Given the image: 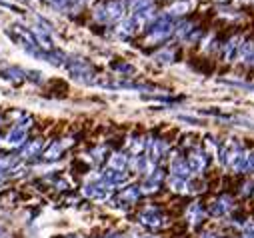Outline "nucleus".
<instances>
[{"mask_svg": "<svg viewBox=\"0 0 254 238\" xmlns=\"http://www.w3.org/2000/svg\"><path fill=\"white\" fill-rule=\"evenodd\" d=\"M126 14V2L122 0H112V2L100 4L94 8V20L106 24V22H114V20H122Z\"/></svg>", "mask_w": 254, "mask_h": 238, "instance_id": "nucleus-1", "label": "nucleus"}, {"mask_svg": "<svg viewBox=\"0 0 254 238\" xmlns=\"http://www.w3.org/2000/svg\"><path fill=\"white\" fill-rule=\"evenodd\" d=\"M172 32H174V24L166 16H160V18H156L150 24V32H148V38L146 40H148V44L150 42H160V40L168 38Z\"/></svg>", "mask_w": 254, "mask_h": 238, "instance_id": "nucleus-2", "label": "nucleus"}, {"mask_svg": "<svg viewBox=\"0 0 254 238\" xmlns=\"http://www.w3.org/2000/svg\"><path fill=\"white\" fill-rule=\"evenodd\" d=\"M66 66H68V72H70L72 78H76L80 82H86V84L92 82V70L84 60H80V58H70Z\"/></svg>", "mask_w": 254, "mask_h": 238, "instance_id": "nucleus-3", "label": "nucleus"}, {"mask_svg": "<svg viewBox=\"0 0 254 238\" xmlns=\"http://www.w3.org/2000/svg\"><path fill=\"white\" fill-rule=\"evenodd\" d=\"M240 152H242L240 144H238V142H234V140H228V142L220 148V154H218V156H220V162H222L224 166H228V168H230V164L234 162V158H236Z\"/></svg>", "mask_w": 254, "mask_h": 238, "instance_id": "nucleus-4", "label": "nucleus"}, {"mask_svg": "<svg viewBox=\"0 0 254 238\" xmlns=\"http://www.w3.org/2000/svg\"><path fill=\"white\" fill-rule=\"evenodd\" d=\"M138 222L142 226H146V228H158L162 224V214L156 208H146V210H142L138 214Z\"/></svg>", "mask_w": 254, "mask_h": 238, "instance_id": "nucleus-5", "label": "nucleus"}, {"mask_svg": "<svg viewBox=\"0 0 254 238\" xmlns=\"http://www.w3.org/2000/svg\"><path fill=\"white\" fill-rule=\"evenodd\" d=\"M84 194L88 198H94V200H106L110 198L112 194V186H108L106 182H100V184H88L84 188Z\"/></svg>", "mask_w": 254, "mask_h": 238, "instance_id": "nucleus-6", "label": "nucleus"}, {"mask_svg": "<svg viewBox=\"0 0 254 238\" xmlns=\"http://www.w3.org/2000/svg\"><path fill=\"white\" fill-rule=\"evenodd\" d=\"M206 154L202 152V150H194L192 154L188 156V160H186V164H188V168H190V172L192 174H200L204 168H206Z\"/></svg>", "mask_w": 254, "mask_h": 238, "instance_id": "nucleus-7", "label": "nucleus"}, {"mask_svg": "<svg viewBox=\"0 0 254 238\" xmlns=\"http://www.w3.org/2000/svg\"><path fill=\"white\" fill-rule=\"evenodd\" d=\"M232 198L230 196H220L218 200H214L212 204H210V214L212 216H216V218H222V216H226L230 210H232Z\"/></svg>", "mask_w": 254, "mask_h": 238, "instance_id": "nucleus-8", "label": "nucleus"}, {"mask_svg": "<svg viewBox=\"0 0 254 238\" xmlns=\"http://www.w3.org/2000/svg\"><path fill=\"white\" fill-rule=\"evenodd\" d=\"M164 150H166V144L160 142V140H148L146 142V158L150 164L158 162L162 156H164Z\"/></svg>", "mask_w": 254, "mask_h": 238, "instance_id": "nucleus-9", "label": "nucleus"}, {"mask_svg": "<svg viewBox=\"0 0 254 238\" xmlns=\"http://www.w3.org/2000/svg\"><path fill=\"white\" fill-rule=\"evenodd\" d=\"M162 178H164L162 170H150L148 176L144 178V182L140 184V190H144V192H154V190H158Z\"/></svg>", "mask_w": 254, "mask_h": 238, "instance_id": "nucleus-10", "label": "nucleus"}, {"mask_svg": "<svg viewBox=\"0 0 254 238\" xmlns=\"http://www.w3.org/2000/svg\"><path fill=\"white\" fill-rule=\"evenodd\" d=\"M238 54H240V38L234 36V38H230V40L224 44V48H222V60H224V62H232Z\"/></svg>", "mask_w": 254, "mask_h": 238, "instance_id": "nucleus-11", "label": "nucleus"}, {"mask_svg": "<svg viewBox=\"0 0 254 238\" xmlns=\"http://www.w3.org/2000/svg\"><path fill=\"white\" fill-rule=\"evenodd\" d=\"M170 172L174 178H182V180H188V176L192 174L186 164V158H174L172 164H170Z\"/></svg>", "mask_w": 254, "mask_h": 238, "instance_id": "nucleus-12", "label": "nucleus"}, {"mask_svg": "<svg viewBox=\"0 0 254 238\" xmlns=\"http://www.w3.org/2000/svg\"><path fill=\"white\" fill-rule=\"evenodd\" d=\"M140 26H142V24H140L134 16H130V18H124V20L118 24V32L124 34V36H130V34H134Z\"/></svg>", "mask_w": 254, "mask_h": 238, "instance_id": "nucleus-13", "label": "nucleus"}, {"mask_svg": "<svg viewBox=\"0 0 254 238\" xmlns=\"http://www.w3.org/2000/svg\"><path fill=\"white\" fill-rule=\"evenodd\" d=\"M140 186H128L124 188L122 194H120V204H134L138 198H140Z\"/></svg>", "mask_w": 254, "mask_h": 238, "instance_id": "nucleus-14", "label": "nucleus"}, {"mask_svg": "<svg viewBox=\"0 0 254 238\" xmlns=\"http://www.w3.org/2000/svg\"><path fill=\"white\" fill-rule=\"evenodd\" d=\"M186 218L190 220V224H198L204 220V208L200 204H190V208L186 210Z\"/></svg>", "mask_w": 254, "mask_h": 238, "instance_id": "nucleus-15", "label": "nucleus"}, {"mask_svg": "<svg viewBox=\"0 0 254 238\" xmlns=\"http://www.w3.org/2000/svg\"><path fill=\"white\" fill-rule=\"evenodd\" d=\"M24 138H26L24 128L16 126V128H12V130L8 132V136H6V144H8V146H20V144L24 142Z\"/></svg>", "mask_w": 254, "mask_h": 238, "instance_id": "nucleus-16", "label": "nucleus"}, {"mask_svg": "<svg viewBox=\"0 0 254 238\" xmlns=\"http://www.w3.org/2000/svg\"><path fill=\"white\" fill-rule=\"evenodd\" d=\"M168 184H170V188H172L174 192H180V194H186V192H190V188H192V184H190L188 180H182V178H174V176H170Z\"/></svg>", "mask_w": 254, "mask_h": 238, "instance_id": "nucleus-17", "label": "nucleus"}, {"mask_svg": "<svg viewBox=\"0 0 254 238\" xmlns=\"http://www.w3.org/2000/svg\"><path fill=\"white\" fill-rule=\"evenodd\" d=\"M240 58L246 66H254V42H246L240 48Z\"/></svg>", "mask_w": 254, "mask_h": 238, "instance_id": "nucleus-18", "label": "nucleus"}, {"mask_svg": "<svg viewBox=\"0 0 254 238\" xmlns=\"http://www.w3.org/2000/svg\"><path fill=\"white\" fill-rule=\"evenodd\" d=\"M126 166H128V156H126V154L116 152V154H112V156H110V168H112V170L124 172V168H126Z\"/></svg>", "mask_w": 254, "mask_h": 238, "instance_id": "nucleus-19", "label": "nucleus"}, {"mask_svg": "<svg viewBox=\"0 0 254 238\" xmlns=\"http://www.w3.org/2000/svg\"><path fill=\"white\" fill-rule=\"evenodd\" d=\"M128 146H130V152H132L134 156H138V154H142V152L146 150V140H144V138H130Z\"/></svg>", "mask_w": 254, "mask_h": 238, "instance_id": "nucleus-20", "label": "nucleus"}, {"mask_svg": "<svg viewBox=\"0 0 254 238\" xmlns=\"http://www.w3.org/2000/svg\"><path fill=\"white\" fill-rule=\"evenodd\" d=\"M64 146H66V144H58V142H54V144L44 152V158H48V160L58 158V156L62 154V150H64Z\"/></svg>", "mask_w": 254, "mask_h": 238, "instance_id": "nucleus-21", "label": "nucleus"}, {"mask_svg": "<svg viewBox=\"0 0 254 238\" xmlns=\"http://www.w3.org/2000/svg\"><path fill=\"white\" fill-rule=\"evenodd\" d=\"M172 58H174V54H172L170 50H162V52H156V54H154V60L160 62V64H170Z\"/></svg>", "mask_w": 254, "mask_h": 238, "instance_id": "nucleus-22", "label": "nucleus"}, {"mask_svg": "<svg viewBox=\"0 0 254 238\" xmlns=\"http://www.w3.org/2000/svg\"><path fill=\"white\" fill-rule=\"evenodd\" d=\"M188 8H190V2H186V0H180V2H176V4H172L168 8V12L170 14H184Z\"/></svg>", "mask_w": 254, "mask_h": 238, "instance_id": "nucleus-23", "label": "nucleus"}, {"mask_svg": "<svg viewBox=\"0 0 254 238\" xmlns=\"http://www.w3.org/2000/svg\"><path fill=\"white\" fill-rule=\"evenodd\" d=\"M150 2H152V0H132L130 8H132V12L136 14V12H140V10H146V8H150Z\"/></svg>", "mask_w": 254, "mask_h": 238, "instance_id": "nucleus-24", "label": "nucleus"}, {"mask_svg": "<svg viewBox=\"0 0 254 238\" xmlns=\"http://www.w3.org/2000/svg\"><path fill=\"white\" fill-rule=\"evenodd\" d=\"M40 148H42V140H34V142H30V144L24 148V156H32V154H36Z\"/></svg>", "mask_w": 254, "mask_h": 238, "instance_id": "nucleus-25", "label": "nucleus"}, {"mask_svg": "<svg viewBox=\"0 0 254 238\" xmlns=\"http://www.w3.org/2000/svg\"><path fill=\"white\" fill-rule=\"evenodd\" d=\"M190 30H192V24L186 22V24H180V28H178V32H176V34H178V38H184Z\"/></svg>", "mask_w": 254, "mask_h": 238, "instance_id": "nucleus-26", "label": "nucleus"}, {"mask_svg": "<svg viewBox=\"0 0 254 238\" xmlns=\"http://www.w3.org/2000/svg\"><path fill=\"white\" fill-rule=\"evenodd\" d=\"M116 70L122 72V74H132L134 72V68L130 64H116Z\"/></svg>", "mask_w": 254, "mask_h": 238, "instance_id": "nucleus-27", "label": "nucleus"}, {"mask_svg": "<svg viewBox=\"0 0 254 238\" xmlns=\"http://www.w3.org/2000/svg\"><path fill=\"white\" fill-rule=\"evenodd\" d=\"M244 232L254 238V222H246V224H244Z\"/></svg>", "mask_w": 254, "mask_h": 238, "instance_id": "nucleus-28", "label": "nucleus"}, {"mask_svg": "<svg viewBox=\"0 0 254 238\" xmlns=\"http://www.w3.org/2000/svg\"><path fill=\"white\" fill-rule=\"evenodd\" d=\"M242 188H244L242 194H252V192H254V184H252V182H246Z\"/></svg>", "mask_w": 254, "mask_h": 238, "instance_id": "nucleus-29", "label": "nucleus"}, {"mask_svg": "<svg viewBox=\"0 0 254 238\" xmlns=\"http://www.w3.org/2000/svg\"><path fill=\"white\" fill-rule=\"evenodd\" d=\"M200 238H220V236H216V234H210V232H208V234H202Z\"/></svg>", "mask_w": 254, "mask_h": 238, "instance_id": "nucleus-30", "label": "nucleus"}, {"mask_svg": "<svg viewBox=\"0 0 254 238\" xmlns=\"http://www.w3.org/2000/svg\"><path fill=\"white\" fill-rule=\"evenodd\" d=\"M242 238H252V236H248V234H244V236H242Z\"/></svg>", "mask_w": 254, "mask_h": 238, "instance_id": "nucleus-31", "label": "nucleus"}, {"mask_svg": "<svg viewBox=\"0 0 254 238\" xmlns=\"http://www.w3.org/2000/svg\"><path fill=\"white\" fill-rule=\"evenodd\" d=\"M144 238H154V236H144Z\"/></svg>", "mask_w": 254, "mask_h": 238, "instance_id": "nucleus-32", "label": "nucleus"}, {"mask_svg": "<svg viewBox=\"0 0 254 238\" xmlns=\"http://www.w3.org/2000/svg\"><path fill=\"white\" fill-rule=\"evenodd\" d=\"M220 2H226V0H220Z\"/></svg>", "mask_w": 254, "mask_h": 238, "instance_id": "nucleus-33", "label": "nucleus"}]
</instances>
